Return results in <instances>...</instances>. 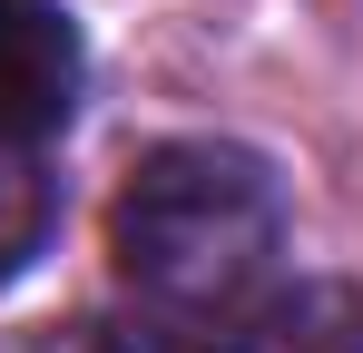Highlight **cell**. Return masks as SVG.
I'll return each instance as SVG.
<instances>
[{
	"label": "cell",
	"mask_w": 363,
	"mask_h": 353,
	"mask_svg": "<svg viewBox=\"0 0 363 353\" xmlns=\"http://www.w3.org/2000/svg\"><path fill=\"white\" fill-rule=\"evenodd\" d=\"M108 255L147 314L226 324L245 304H265V285H275L285 186L255 147H226V138L147 147L108 206Z\"/></svg>",
	"instance_id": "6da1fadb"
},
{
	"label": "cell",
	"mask_w": 363,
	"mask_h": 353,
	"mask_svg": "<svg viewBox=\"0 0 363 353\" xmlns=\"http://www.w3.org/2000/svg\"><path fill=\"white\" fill-rule=\"evenodd\" d=\"M79 79H89V59H79V20L60 0H0V128H20V138L69 128Z\"/></svg>",
	"instance_id": "7a4b0ae2"
},
{
	"label": "cell",
	"mask_w": 363,
	"mask_h": 353,
	"mask_svg": "<svg viewBox=\"0 0 363 353\" xmlns=\"http://www.w3.org/2000/svg\"><path fill=\"white\" fill-rule=\"evenodd\" d=\"M236 353H363V294L354 285H285L245 304Z\"/></svg>",
	"instance_id": "3957f363"
},
{
	"label": "cell",
	"mask_w": 363,
	"mask_h": 353,
	"mask_svg": "<svg viewBox=\"0 0 363 353\" xmlns=\"http://www.w3.org/2000/svg\"><path fill=\"white\" fill-rule=\"evenodd\" d=\"M50 216H60V186L40 167V138L0 128V285L30 275V255L50 245Z\"/></svg>",
	"instance_id": "277c9868"
},
{
	"label": "cell",
	"mask_w": 363,
	"mask_h": 353,
	"mask_svg": "<svg viewBox=\"0 0 363 353\" xmlns=\"http://www.w3.org/2000/svg\"><path fill=\"white\" fill-rule=\"evenodd\" d=\"M40 353H206V344L186 324H167V314H79Z\"/></svg>",
	"instance_id": "5b68a950"
}]
</instances>
